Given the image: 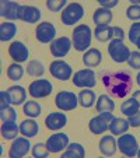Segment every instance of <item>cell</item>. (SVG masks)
<instances>
[{
    "mask_svg": "<svg viewBox=\"0 0 140 158\" xmlns=\"http://www.w3.org/2000/svg\"><path fill=\"white\" fill-rule=\"evenodd\" d=\"M102 84L112 97L125 98L132 89V77L125 70H107L102 72Z\"/></svg>",
    "mask_w": 140,
    "mask_h": 158,
    "instance_id": "obj_1",
    "label": "cell"
},
{
    "mask_svg": "<svg viewBox=\"0 0 140 158\" xmlns=\"http://www.w3.org/2000/svg\"><path fill=\"white\" fill-rule=\"evenodd\" d=\"M92 31L87 24H80L73 30L72 34V44L73 48L78 52H86L91 46Z\"/></svg>",
    "mask_w": 140,
    "mask_h": 158,
    "instance_id": "obj_2",
    "label": "cell"
},
{
    "mask_svg": "<svg viewBox=\"0 0 140 158\" xmlns=\"http://www.w3.org/2000/svg\"><path fill=\"white\" fill-rule=\"evenodd\" d=\"M83 15H84V7L80 3L73 2V3H69L65 7V10L60 14V21H62V24L69 27V25L77 24L78 21L83 18Z\"/></svg>",
    "mask_w": 140,
    "mask_h": 158,
    "instance_id": "obj_3",
    "label": "cell"
},
{
    "mask_svg": "<svg viewBox=\"0 0 140 158\" xmlns=\"http://www.w3.org/2000/svg\"><path fill=\"white\" fill-rule=\"evenodd\" d=\"M108 53L112 57V60L115 63H125L128 62L129 56H130V51L129 48L123 44L122 39L113 38L108 45Z\"/></svg>",
    "mask_w": 140,
    "mask_h": 158,
    "instance_id": "obj_4",
    "label": "cell"
},
{
    "mask_svg": "<svg viewBox=\"0 0 140 158\" xmlns=\"http://www.w3.org/2000/svg\"><path fill=\"white\" fill-rule=\"evenodd\" d=\"M55 105L60 110H74L78 105V97L73 91L62 89L55 95Z\"/></svg>",
    "mask_w": 140,
    "mask_h": 158,
    "instance_id": "obj_5",
    "label": "cell"
},
{
    "mask_svg": "<svg viewBox=\"0 0 140 158\" xmlns=\"http://www.w3.org/2000/svg\"><path fill=\"white\" fill-rule=\"evenodd\" d=\"M113 119L112 112H100V115L91 118L88 122V129L92 134H102L109 130V122Z\"/></svg>",
    "mask_w": 140,
    "mask_h": 158,
    "instance_id": "obj_6",
    "label": "cell"
},
{
    "mask_svg": "<svg viewBox=\"0 0 140 158\" xmlns=\"http://www.w3.org/2000/svg\"><path fill=\"white\" fill-rule=\"evenodd\" d=\"M49 72L53 76L56 80L60 81H67L72 78L73 76V69L72 66L69 64L67 62H65L63 59H56L53 62H51L49 64Z\"/></svg>",
    "mask_w": 140,
    "mask_h": 158,
    "instance_id": "obj_7",
    "label": "cell"
},
{
    "mask_svg": "<svg viewBox=\"0 0 140 158\" xmlns=\"http://www.w3.org/2000/svg\"><path fill=\"white\" fill-rule=\"evenodd\" d=\"M118 148L126 157H134L137 155L139 144L132 133H123L118 137Z\"/></svg>",
    "mask_w": 140,
    "mask_h": 158,
    "instance_id": "obj_8",
    "label": "cell"
},
{
    "mask_svg": "<svg viewBox=\"0 0 140 158\" xmlns=\"http://www.w3.org/2000/svg\"><path fill=\"white\" fill-rule=\"evenodd\" d=\"M52 91H53V85L48 78L34 80L28 87V93L32 98H45V97L51 95Z\"/></svg>",
    "mask_w": 140,
    "mask_h": 158,
    "instance_id": "obj_9",
    "label": "cell"
},
{
    "mask_svg": "<svg viewBox=\"0 0 140 158\" xmlns=\"http://www.w3.org/2000/svg\"><path fill=\"white\" fill-rule=\"evenodd\" d=\"M73 84L78 88H92L95 87V73L91 69H81L73 74Z\"/></svg>",
    "mask_w": 140,
    "mask_h": 158,
    "instance_id": "obj_10",
    "label": "cell"
},
{
    "mask_svg": "<svg viewBox=\"0 0 140 158\" xmlns=\"http://www.w3.org/2000/svg\"><path fill=\"white\" fill-rule=\"evenodd\" d=\"M56 36V28L52 23L49 21H42L36 25L35 28V38L41 44H49V42L55 41Z\"/></svg>",
    "mask_w": 140,
    "mask_h": 158,
    "instance_id": "obj_11",
    "label": "cell"
},
{
    "mask_svg": "<svg viewBox=\"0 0 140 158\" xmlns=\"http://www.w3.org/2000/svg\"><path fill=\"white\" fill-rule=\"evenodd\" d=\"M31 148V143H30V139L23 136V137H15L13 140L11 146H10L9 150V157L10 158H21L24 155L28 154Z\"/></svg>",
    "mask_w": 140,
    "mask_h": 158,
    "instance_id": "obj_12",
    "label": "cell"
},
{
    "mask_svg": "<svg viewBox=\"0 0 140 158\" xmlns=\"http://www.w3.org/2000/svg\"><path fill=\"white\" fill-rule=\"evenodd\" d=\"M72 45H73L72 39L69 38V36H60V38H56L55 41L51 42L49 49H51L52 56L60 59V57H65L66 55L69 53L70 48H72Z\"/></svg>",
    "mask_w": 140,
    "mask_h": 158,
    "instance_id": "obj_13",
    "label": "cell"
},
{
    "mask_svg": "<svg viewBox=\"0 0 140 158\" xmlns=\"http://www.w3.org/2000/svg\"><path fill=\"white\" fill-rule=\"evenodd\" d=\"M9 55L15 63H23L28 60L30 51H28L27 45L23 44L21 41H14L9 46Z\"/></svg>",
    "mask_w": 140,
    "mask_h": 158,
    "instance_id": "obj_14",
    "label": "cell"
},
{
    "mask_svg": "<svg viewBox=\"0 0 140 158\" xmlns=\"http://www.w3.org/2000/svg\"><path fill=\"white\" fill-rule=\"evenodd\" d=\"M69 136L66 133H55L49 136L46 140V146L51 152H62L69 146Z\"/></svg>",
    "mask_w": 140,
    "mask_h": 158,
    "instance_id": "obj_15",
    "label": "cell"
},
{
    "mask_svg": "<svg viewBox=\"0 0 140 158\" xmlns=\"http://www.w3.org/2000/svg\"><path fill=\"white\" fill-rule=\"evenodd\" d=\"M42 17V13L38 7L35 6H21L20 17L18 20L28 23V24H36Z\"/></svg>",
    "mask_w": 140,
    "mask_h": 158,
    "instance_id": "obj_16",
    "label": "cell"
},
{
    "mask_svg": "<svg viewBox=\"0 0 140 158\" xmlns=\"http://www.w3.org/2000/svg\"><path fill=\"white\" fill-rule=\"evenodd\" d=\"M67 123V116L62 112H51L45 118V126L49 130H60Z\"/></svg>",
    "mask_w": 140,
    "mask_h": 158,
    "instance_id": "obj_17",
    "label": "cell"
},
{
    "mask_svg": "<svg viewBox=\"0 0 140 158\" xmlns=\"http://www.w3.org/2000/svg\"><path fill=\"white\" fill-rule=\"evenodd\" d=\"M20 10H21V4L15 3V2H2L0 15L9 21L18 20V17H20Z\"/></svg>",
    "mask_w": 140,
    "mask_h": 158,
    "instance_id": "obj_18",
    "label": "cell"
},
{
    "mask_svg": "<svg viewBox=\"0 0 140 158\" xmlns=\"http://www.w3.org/2000/svg\"><path fill=\"white\" fill-rule=\"evenodd\" d=\"M116 146H118V143H116L113 136H102L98 143V148L101 151V154L107 155V157H112L115 154Z\"/></svg>",
    "mask_w": 140,
    "mask_h": 158,
    "instance_id": "obj_19",
    "label": "cell"
},
{
    "mask_svg": "<svg viewBox=\"0 0 140 158\" xmlns=\"http://www.w3.org/2000/svg\"><path fill=\"white\" fill-rule=\"evenodd\" d=\"M101 60H102V53L97 48H90L83 55V63L87 67H97L101 63Z\"/></svg>",
    "mask_w": 140,
    "mask_h": 158,
    "instance_id": "obj_20",
    "label": "cell"
},
{
    "mask_svg": "<svg viewBox=\"0 0 140 158\" xmlns=\"http://www.w3.org/2000/svg\"><path fill=\"white\" fill-rule=\"evenodd\" d=\"M9 91V95L10 99H11V104L13 105H21V104H25V99H27V91H25L24 87L21 85H11L7 88Z\"/></svg>",
    "mask_w": 140,
    "mask_h": 158,
    "instance_id": "obj_21",
    "label": "cell"
},
{
    "mask_svg": "<svg viewBox=\"0 0 140 158\" xmlns=\"http://www.w3.org/2000/svg\"><path fill=\"white\" fill-rule=\"evenodd\" d=\"M20 133L28 139L35 137L36 134L39 133V126H38V123L34 120V118L25 119L20 123Z\"/></svg>",
    "mask_w": 140,
    "mask_h": 158,
    "instance_id": "obj_22",
    "label": "cell"
},
{
    "mask_svg": "<svg viewBox=\"0 0 140 158\" xmlns=\"http://www.w3.org/2000/svg\"><path fill=\"white\" fill-rule=\"evenodd\" d=\"M92 20L97 24V27H102V25H109V23L112 21V13L108 9H97L92 14Z\"/></svg>",
    "mask_w": 140,
    "mask_h": 158,
    "instance_id": "obj_23",
    "label": "cell"
},
{
    "mask_svg": "<svg viewBox=\"0 0 140 158\" xmlns=\"http://www.w3.org/2000/svg\"><path fill=\"white\" fill-rule=\"evenodd\" d=\"M78 104L83 108H91L97 102V95L91 88H83L78 93Z\"/></svg>",
    "mask_w": 140,
    "mask_h": 158,
    "instance_id": "obj_24",
    "label": "cell"
},
{
    "mask_svg": "<svg viewBox=\"0 0 140 158\" xmlns=\"http://www.w3.org/2000/svg\"><path fill=\"white\" fill-rule=\"evenodd\" d=\"M129 129V122L122 118H115L109 122V131L113 136H121V134L126 133Z\"/></svg>",
    "mask_w": 140,
    "mask_h": 158,
    "instance_id": "obj_25",
    "label": "cell"
},
{
    "mask_svg": "<svg viewBox=\"0 0 140 158\" xmlns=\"http://www.w3.org/2000/svg\"><path fill=\"white\" fill-rule=\"evenodd\" d=\"M17 34V25L11 21H4L0 24V41L7 42L13 39V36Z\"/></svg>",
    "mask_w": 140,
    "mask_h": 158,
    "instance_id": "obj_26",
    "label": "cell"
},
{
    "mask_svg": "<svg viewBox=\"0 0 140 158\" xmlns=\"http://www.w3.org/2000/svg\"><path fill=\"white\" fill-rule=\"evenodd\" d=\"M86 157V150L80 143H69L65 152H62V158H83Z\"/></svg>",
    "mask_w": 140,
    "mask_h": 158,
    "instance_id": "obj_27",
    "label": "cell"
},
{
    "mask_svg": "<svg viewBox=\"0 0 140 158\" xmlns=\"http://www.w3.org/2000/svg\"><path fill=\"white\" fill-rule=\"evenodd\" d=\"M95 109L100 112H113L115 109V102L111 97H108L107 94H102L97 98V102H95Z\"/></svg>",
    "mask_w": 140,
    "mask_h": 158,
    "instance_id": "obj_28",
    "label": "cell"
},
{
    "mask_svg": "<svg viewBox=\"0 0 140 158\" xmlns=\"http://www.w3.org/2000/svg\"><path fill=\"white\" fill-rule=\"evenodd\" d=\"M20 133V126L15 125V122H4L2 125V137L6 140H14Z\"/></svg>",
    "mask_w": 140,
    "mask_h": 158,
    "instance_id": "obj_29",
    "label": "cell"
},
{
    "mask_svg": "<svg viewBox=\"0 0 140 158\" xmlns=\"http://www.w3.org/2000/svg\"><path fill=\"white\" fill-rule=\"evenodd\" d=\"M95 39L100 42H111L113 39V27L111 25H102V27H97L94 31Z\"/></svg>",
    "mask_w": 140,
    "mask_h": 158,
    "instance_id": "obj_30",
    "label": "cell"
},
{
    "mask_svg": "<svg viewBox=\"0 0 140 158\" xmlns=\"http://www.w3.org/2000/svg\"><path fill=\"white\" fill-rule=\"evenodd\" d=\"M25 70H27V73L31 76V77H41V76H44V73H45L44 63L36 60V59L30 60V62H28V66L25 67Z\"/></svg>",
    "mask_w": 140,
    "mask_h": 158,
    "instance_id": "obj_31",
    "label": "cell"
},
{
    "mask_svg": "<svg viewBox=\"0 0 140 158\" xmlns=\"http://www.w3.org/2000/svg\"><path fill=\"white\" fill-rule=\"evenodd\" d=\"M23 110H24V114L27 115L28 118H38L39 115H41V112H42V108H41V105H39V102H36V101H25V104H24V106H23Z\"/></svg>",
    "mask_w": 140,
    "mask_h": 158,
    "instance_id": "obj_32",
    "label": "cell"
},
{
    "mask_svg": "<svg viewBox=\"0 0 140 158\" xmlns=\"http://www.w3.org/2000/svg\"><path fill=\"white\" fill-rule=\"evenodd\" d=\"M137 110H140V105L133 97L126 99V101L122 102V105H121V112H122L123 115H126V116H130V115L136 114Z\"/></svg>",
    "mask_w": 140,
    "mask_h": 158,
    "instance_id": "obj_33",
    "label": "cell"
},
{
    "mask_svg": "<svg viewBox=\"0 0 140 158\" xmlns=\"http://www.w3.org/2000/svg\"><path fill=\"white\" fill-rule=\"evenodd\" d=\"M24 72H25L24 67H23L20 63L14 62V63H11V64L9 66V69H7V77H9L10 80H13V81H18V80L23 78Z\"/></svg>",
    "mask_w": 140,
    "mask_h": 158,
    "instance_id": "obj_34",
    "label": "cell"
},
{
    "mask_svg": "<svg viewBox=\"0 0 140 158\" xmlns=\"http://www.w3.org/2000/svg\"><path fill=\"white\" fill-rule=\"evenodd\" d=\"M0 118H2L3 123L4 122H15V119H17V112H15L14 108L9 105V106L0 109Z\"/></svg>",
    "mask_w": 140,
    "mask_h": 158,
    "instance_id": "obj_35",
    "label": "cell"
},
{
    "mask_svg": "<svg viewBox=\"0 0 140 158\" xmlns=\"http://www.w3.org/2000/svg\"><path fill=\"white\" fill-rule=\"evenodd\" d=\"M49 150H48V146H46V143H36L34 144L32 147V155L35 158H45L49 155Z\"/></svg>",
    "mask_w": 140,
    "mask_h": 158,
    "instance_id": "obj_36",
    "label": "cell"
},
{
    "mask_svg": "<svg viewBox=\"0 0 140 158\" xmlns=\"http://www.w3.org/2000/svg\"><path fill=\"white\" fill-rule=\"evenodd\" d=\"M67 6V2L66 0H46V7H48V10H51V11L53 13H57L60 11V10H65V7Z\"/></svg>",
    "mask_w": 140,
    "mask_h": 158,
    "instance_id": "obj_37",
    "label": "cell"
},
{
    "mask_svg": "<svg viewBox=\"0 0 140 158\" xmlns=\"http://www.w3.org/2000/svg\"><path fill=\"white\" fill-rule=\"evenodd\" d=\"M139 39H140V23H134V24L130 25V30H129V41L136 45V42Z\"/></svg>",
    "mask_w": 140,
    "mask_h": 158,
    "instance_id": "obj_38",
    "label": "cell"
},
{
    "mask_svg": "<svg viewBox=\"0 0 140 158\" xmlns=\"http://www.w3.org/2000/svg\"><path fill=\"white\" fill-rule=\"evenodd\" d=\"M128 64L134 70L140 69V52L139 51L130 52V56H129V59H128Z\"/></svg>",
    "mask_w": 140,
    "mask_h": 158,
    "instance_id": "obj_39",
    "label": "cell"
},
{
    "mask_svg": "<svg viewBox=\"0 0 140 158\" xmlns=\"http://www.w3.org/2000/svg\"><path fill=\"white\" fill-rule=\"evenodd\" d=\"M126 17L137 23V20H140V6H129L126 10Z\"/></svg>",
    "mask_w": 140,
    "mask_h": 158,
    "instance_id": "obj_40",
    "label": "cell"
},
{
    "mask_svg": "<svg viewBox=\"0 0 140 158\" xmlns=\"http://www.w3.org/2000/svg\"><path fill=\"white\" fill-rule=\"evenodd\" d=\"M11 104V99H10V95H9V91H0V109L9 106Z\"/></svg>",
    "mask_w": 140,
    "mask_h": 158,
    "instance_id": "obj_41",
    "label": "cell"
},
{
    "mask_svg": "<svg viewBox=\"0 0 140 158\" xmlns=\"http://www.w3.org/2000/svg\"><path fill=\"white\" fill-rule=\"evenodd\" d=\"M128 122H129V126L130 127H139L140 126V110H137L136 114L130 115V116H128Z\"/></svg>",
    "mask_w": 140,
    "mask_h": 158,
    "instance_id": "obj_42",
    "label": "cell"
},
{
    "mask_svg": "<svg viewBox=\"0 0 140 158\" xmlns=\"http://www.w3.org/2000/svg\"><path fill=\"white\" fill-rule=\"evenodd\" d=\"M98 3L101 4L102 9H108V10H111L112 7L118 6V0H98Z\"/></svg>",
    "mask_w": 140,
    "mask_h": 158,
    "instance_id": "obj_43",
    "label": "cell"
},
{
    "mask_svg": "<svg viewBox=\"0 0 140 158\" xmlns=\"http://www.w3.org/2000/svg\"><path fill=\"white\" fill-rule=\"evenodd\" d=\"M113 38L122 39L123 41V38H125V31H123L121 27H113Z\"/></svg>",
    "mask_w": 140,
    "mask_h": 158,
    "instance_id": "obj_44",
    "label": "cell"
},
{
    "mask_svg": "<svg viewBox=\"0 0 140 158\" xmlns=\"http://www.w3.org/2000/svg\"><path fill=\"white\" fill-rule=\"evenodd\" d=\"M132 97H133V98L136 99V101L139 102V105H140V89H139V91H133V95H132Z\"/></svg>",
    "mask_w": 140,
    "mask_h": 158,
    "instance_id": "obj_45",
    "label": "cell"
},
{
    "mask_svg": "<svg viewBox=\"0 0 140 158\" xmlns=\"http://www.w3.org/2000/svg\"><path fill=\"white\" fill-rule=\"evenodd\" d=\"M136 83H137V85L140 87V72L137 73V76H136Z\"/></svg>",
    "mask_w": 140,
    "mask_h": 158,
    "instance_id": "obj_46",
    "label": "cell"
},
{
    "mask_svg": "<svg viewBox=\"0 0 140 158\" xmlns=\"http://www.w3.org/2000/svg\"><path fill=\"white\" fill-rule=\"evenodd\" d=\"M136 46H137V49H139V52H140V39L136 42Z\"/></svg>",
    "mask_w": 140,
    "mask_h": 158,
    "instance_id": "obj_47",
    "label": "cell"
},
{
    "mask_svg": "<svg viewBox=\"0 0 140 158\" xmlns=\"http://www.w3.org/2000/svg\"><path fill=\"white\" fill-rule=\"evenodd\" d=\"M137 157L140 158V147H139V150H137Z\"/></svg>",
    "mask_w": 140,
    "mask_h": 158,
    "instance_id": "obj_48",
    "label": "cell"
}]
</instances>
